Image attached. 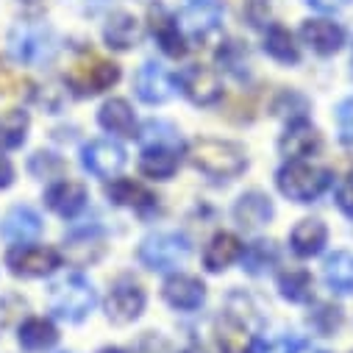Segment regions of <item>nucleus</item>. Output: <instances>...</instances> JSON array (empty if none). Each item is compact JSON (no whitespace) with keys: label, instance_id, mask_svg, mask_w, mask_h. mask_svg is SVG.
Segmentation results:
<instances>
[{"label":"nucleus","instance_id":"1","mask_svg":"<svg viewBox=\"0 0 353 353\" xmlns=\"http://www.w3.org/2000/svg\"><path fill=\"white\" fill-rule=\"evenodd\" d=\"M190 161H192V167H198L206 175H214V179H231V175H239L245 170L242 148L234 142H223V139L192 142Z\"/></svg>","mask_w":353,"mask_h":353},{"label":"nucleus","instance_id":"2","mask_svg":"<svg viewBox=\"0 0 353 353\" xmlns=\"http://www.w3.org/2000/svg\"><path fill=\"white\" fill-rule=\"evenodd\" d=\"M56 34L45 23H20L9 34V53L28 67H42L56 56Z\"/></svg>","mask_w":353,"mask_h":353},{"label":"nucleus","instance_id":"3","mask_svg":"<svg viewBox=\"0 0 353 353\" xmlns=\"http://www.w3.org/2000/svg\"><path fill=\"white\" fill-rule=\"evenodd\" d=\"M95 301V290L83 276H67L50 287V309L70 323L83 320L92 312Z\"/></svg>","mask_w":353,"mask_h":353},{"label":"nucleus","instance_id":"4","mask_svg":"<svg viewBox=\"0 0 353 353\" xmlns=\"http://www.w3.org/2000/svg\"><path fill=\"white\" fill-rule=\"evenodd\" d=\"M120 78V70L114 61H106L95 53H83L81 59L72 61L70 72H67V83L78 95H95V92H103L109 90L112 83H117Z\"/></svg>","mask_w":353,"mask_h":353},{"label":"nucleus","instance_id":"5","mask_svg":"<svg viewBox=\"0 0 353 353\" xmlns=\"http://www.w3.org/2000/svg\"><path fill=\"white\" fill-rule=\"evenodd\" d=\"M331 181V175L320 167H312V164H303V161H295V164H287L281 167L279 172V190L298 201V203H309L312 198H317L320 192H325Z\"/></svg>","mask_w":353,"mask_h":353},{"label":"nucleus","instance_id":"6","mask_svg":"<svg viewBox=\"0 0 353 353\" xmlns=\"http://www.w3.org/2000/svg\"><path fill=\"white\" fill-rule=\"evenodd\" d=\"M190 256V239L184 234H153L139 245V259L150 270L181 268Z\"/></svg>","mask_w":353,"mask_h":353},{"label":"nucleus","instance_id":"7","mask_svg":"<svg viewBox=\"0 0 353 353\" xmlns=\"http://www.w3.org/2000/svg\"><path fill=\"white\" fill-rule=\"evenodd\" d=\"M142 309H145V292L137 281L123 279L112 287L106 301V314L112 323H131L142 314Z\"/></svg>","mask_w":353,"mask_h":353},{"label":"nucleus","instance_id":"8","mask_svg":"<svg viewBox=\"0 0 353 353\" xmlns=\"http://www.w3.org/2000/svg\"><path fill=\"white\" fill-rule=\"evenodd\" d=\"M81 164L90 170L92 175H98V179H109V175L120 172V167L125 164V153L112 139H95L90 145H83Z\"/></svg>","mask_w":353,"mask_h":353},{"label":"nucleus","instance_id":"9","mask_svg":"<svg viewBox=\"0 0 353 353\" xmlns=\"http://www.w3.org/2000/svg\"><path fill=\"white\" fill-rule=\"evenodd\" d=\"M181 90L198 106H209V103L220 101V95H223L217 72L209 67H201V64H192L181 72Z\"/></svg>","mask_w":353,"mask_h":353},{"label":"nucleus","instance_id":"10","mask_svg":"<svg viewBox=\"0 0 353 353\" xmlns=\"http://www.w3.org/2000/svg\"><path fill=\"white\" fill-rule=\"evenodd\" d=\"M61 256L53 248H20L9 253V268L14 276H28V279H39L48 276L59 268Z\"/></svg>","mask_w":353,"mask_h":353},{"label":"nucleus","instance_id":"11","mask_svg":"<svg viewBox=\"0 0 353 353\" xmlns=\"http://www.w3.org/2000/svg\"><path fill=\"white\" fill-rule=\"evenodd\" d=\"M223 20V3L220 0H187V6L179 14V26L190 34H209Z\"/></svg>","mask_w":353,"mask_h":353},{"label":"nucleus","instance_id":"12","mask_svg":"<svg viewBox=\"0 0 353 353\" xmlns=\"http://www.w3.org/2000/svg\"><path fill=\"white\" fill-rule=\"evenodd\" d=\"M134 83H137L139 101H145V103H164V101L172 98V78H170V72H167L161 64H156V61L142 64Z\"/></svg>","mask_w":353,"mask_h":353},{"label":"nucleus","instance_id":"13","mask_svg":"<svg viewBox=\"0 0 353 353\" xmlns=\"http://www.w3.org/2000/svg\"><path fill=\"white\" fill-rule=\"evenodd\" d=\"M301 37H303V42L312 50H317L323 56L336 53L342 48V42H345V31L336 23H328V20H309V23H303Z\"/></svg>","mask_w":353,"mask_h":353},{"label":"nucleus","instance_id":"14","mask_svg":"<svg viewBox=\"0 0 353 353\" xmlns=\"http://www.w3.org/2000/svg\"><path fill=\"white\" fill-rule=\"evenodd\" d=\"M273 217V203L268 195H261V192H248L236 201L234 206V220L245 228V231H256L261 228L264 223H268Z\"/></svg>","mask_w":353,"mask_h":353},{"label":"nucleus","instance_id":"15","mask_svg":"<svg viewBox=\"0 0 353 353\" xmlns=\"http://www.w3.org/2000/svg\"><path fill=\"white\" fill-rule=\"evenodd\" d=\"M0 234H3L6 242H31L42 234V220L34 209L28 206H17L6 214L3 220V228H0Z\"/></svg>","mask_w":353,"mask_h":353},{"label":"nucleus","instance_id":"16","mask_svg":"<svg viewBox=\"0 0 353 353\" xmlns=\"http://www.w3.org/2000/svg\"><path fill=\"white\" fill-rule=\"evenodd\" d=\"M203 295H206L203 292V284L198 279H192V276H172L164 284L167 303L175 306V309H184V312L198 309L203 303Z\"/></svg>","mask_w":353,"mask_h":353},{"label":"nucleus","instance_id":"17","mask_svg":"<svg viewBox=\"0 0 353 353\" xmlns=\"http://www.w3.org/2000/svg\"><path fill=\"white\" fill-rule=\"evenodd\" d=\"M106 250V239L103 234L98 231H78L72 236H67V248H64V256L67 261L78 264V268H83V264H92L103 256Z\"/></svg>","mask_w":353,"mask_h":353},{"label":"nucleus","instance_id":"18","mask_svg":"<svg viewBox=\"0 0 353 353\" xmlns=\"http://www.w3.org/2000/svg\"><path fill=\"white\" fill-rule=\"evenodd\" d=\"M320 148V134L314 125H309L306 120H298L287 128V134L281 137V153L301 159V156H312Z\"/></svg>","mask_w":353,"mask_h":353},{"label":"nucleus","instance_id":"19","mask_svg":"<svg viewBox=\"0 0 353 353\" xmlns=\"http://www.w3.org/2000/svg\"><path fill=\"white\" fill-rule=\"evenodd\" d=\"M83 203H86V190L78 181H61L48 192V206L61 217H75L83 209Z\"/></svg>","mask_w":353,"mask_h":353},{"label":"nucleus","instance_id":"20","mask_svg":"<svg viewBox=\"0 0 353 353\" xmlns=\"http://www.w3.org/2000/svg\"><path fill=\"white\" fill-rule=\"evenodd\" d=\"M242 256V242L234 236V234H217L212 242H209V248H206V253H203V261H206V268L212 270V273H220V270H225L231 261H236Z\"/></svg>","mask_w":353,"mask_h":353},{"label":"nucleus","instance_id":"21","mask_svg":"<svg viewBox=\"0 0 353 353\" xmlns=\"http://www.w3.org/2000/svg\"><path fill=\"white\" fill-rule=\"evenodd\" d=\"M323 276H325V284L334 292L350 295L353 292V253L339 250V253L328 256L325 268H323Z\"/></svg>","mask_w":353,"mask_h":353},{"label":"nucleus","instance_id":"22","mask_svg":"<svg viewBox=\"0 0 353 353\" xmlns=\"http://www.w3.org/2000/svg\"><path fill=\"white\" fill-rule=\"evenodd\" d=\"M101 125L117 137H134L137 134V120H134V112L125 101L114 98V101H106L101 106Z\"/></svg>","mask_w":353,"mask_h":353},{"label":"nucleus","instance_id":"23","mask_svg":"<svg viewBox=\"0 0 353 353\" xmlns=\"http://www.w3.org/2000/svg\"><path fill=\"white\" fill-rule=\"evenodd\" d=\"M325 236H328V231H325V225L320 220H301L292 228L290 242H292V250L298 256H314V253L323 250Z\"/></svg>","mask_w":353,"mask_h":353},{"label":"nucleus","instance_id":"24","mask_svg":"<svg viewBox=\"0 0 353 353\" xmlns=\"http://www.w3.org/2000/svg\"><path fill=\"white\" fill-rule=\"evenodd\" d=\"M150 31L159 39V45L170 53V56H181L184 53V39L179 31V23H175L164 9H153L150 12Z\"/></svg>","mask_w":353,"mask_h":353},{"label":"nucleus","instance_id":"25","mask_svg":"<svg viewBox=\"0 0 353 353\" xmlns=\"http://www.w3.org/2000/svg\"><path fill=\"white\" fill-rule=\"evenodd\" d=\"M217 345L223 353H250V331L236 317L217 320Z\"/></svg>","mask_w":353,"mask_h":353},{"label":"nucleus","instance_id":"26","mask_svg":"<svg viewBox=\"0 0 353 353\" xmlns=\"http://www.w3.org/2000/svg\"><path fill=\"white\" fill-rule=\"evenodd\" d=\"M56 339H59V334H56L53 323L45 317H31L20 325V345L26 350H45V347L56 345Z\"/></svg>","mask_w":353,"mask_h":353},{"label":"nucleus","instance_id":"27","mask_svg":"<svg viewBox=\"0 0 353 353\" xmlns=\"http://www.w3.org/2000/svg\"><path fill=\"white\" fill-rule=\"evenodd\" d=\"M106 192H109V198H112L114 203H120V206H131V209H139V212H145V209L153 206V195H150L142 184L128 181V179H120V181L109 184Z\"/></svg>","mask_w":353,"mask_h":353},{"label":"nucleus","instance_id":"28","mask_svg":"<svg viewBox=\"0 0 353 353\" xmlns=\"http://www.w3.org/2000/svg\"><path fill=\"white\" fill-rule=\"evenodd\" d=\"M137 39H139V23H137V17L120 12V14H114L109 20V26H106V42L112 48L125 50V48L137 45Z\"/></svg>","mask_w":353,"mask_h":353},{"label":"nucleus","instance_id":"29","mask_svg":"<svg viewBox=\"0 0 353 353\" xmlns=\"http://www.w3.org/2000/svg\"><path fill=\"white\" fill-rule=\"evenodd\" d=\"M179 167V150L170 148H145L142 153V172L153 175V179H170Z\"/></svg>","mask_w":353,"mask_h":353},{"label":"nucleus","instance_id":"30","mask_svg":"<svg viewBox=\"0 0 353 353\" xmlns=\"http://www.w3.org/2000/svg\"><path fill=\"white\" fill-rule=\"evenodd\" d=\"M28 131V114L20 109H12L0 117V150L20 148Z\"/></svg>","mask_w":353,"mask_h":353},{"label":"nucleus","instance_id":"31","mask_svg":"<svg viewBox=\"0 0 353 353\" xmlns=\"http://www.w3.org/2000/svg\"><path fill=\"white\" fill-rule=\"evenodd\" d=\"M264 48H268V53H270L276 61H284V64H295V61L301 59L295 42H292V34H290L284 26H273V28L268 31Z\"/></svg>","mask_w":353,"mask_h":353},{"label":"nucleus","instance_id":"32","mask_svg":"<svg viewBox=\"0 0 353 353\" xmlns=\"http://www.w3.org/2000/svg\"><path fill=\"white\" fill-rule=\"evenodd\" d=\"M279 290H281V295L287 301L303 303V301L312 298V276L306 270H295V268L292 270H284L279 276Z\"/></svg>","mask_w":353,"mask_h":353},{"label":"nucleus","instance_id":"33","mask_svg":"<svg viewBox=\"0 0 353 353\" xmlns=\"http://www.w3.org/2000/svg\"><path fill=\"white\" fill-rule=\"evenodd\" d=\"M276 245L273 242H264V239H259V242H253L245 253H242V264H245V270L248 273H253V276H259V273H264L270 268V264L276 261Z\"/></svg>","mask_w":353,"mask_h":353},{"label":"nucleus","instance_id":"34","mask_svg":"<svg viewBox=\"0 0 353 353\" xmlns=\"http://www.w3.org/2000/svg\"><path fill=\"white\" fill-rule=\"evenodd\" d=\"M139 142L145 148H170V150H179L181 148V139L179 134H175L172 125L167 123H148L139 134Z\"/></svg>","mask_w":353,"mask_h":353},{"label":"nucleus","instance_id":"35","mask_svg":"<svg viewBox=\"0 0 353 353\" xmlns=\"http://www.w3.org/2000/svg\"><path fill=\"white\" fill-rule=\"evenodd\" d=\"M312 323L323 331V334H334L339 325H342V312L336 309V306H328V303H323L314 314H312Z\"/></svg>","mask_w":353,"mask_h":353},{"label":"nucleus","instance_id":"36","mask_svg":"<svg viewBox=\"0 0 353 353\" xmlns=\"http://www.w3.org/2000/svg\"><path fill=\"white\" fill-rule=\"evenodd\" d=\"M295 350H298V342L292 336H284V334L268 336L256 345V353H295Z\"/></svg>","mask_w":353,"mask_h":353},{"label":"nucleus","instance_id":"37","mask_svg":"<svg viewBox=\"0 0 353 353\" xmlns=\"http://www.w3.org/2000/svg\"><path fill=\"white\" fill-rule=\"evenodd\" d=\"M336 123H339V137H342V142L353 145V98H347L345 103H339V109H336Z\"/></svg>","mask_w":353,"mask_h":353},{"label":"nucleus","instance_id":"38","mask_svg":"<svg viewBox=\"0 0 353 353\" xmlns=\"http://www.w3.org/2000/svg\"><path fill=\"white\" fill-rule=\"evenodd\" d=\"M23 86H28V81L17 78L12 70L6 67H0V98H6V95H20Z\"/></svg>","mask_w":353,"mask_h":353},{"label":"nucleus","instance_id":"39","mask_svg":"<svg viewBox=\"0 0 353 353\" xmlns=\"http://www.w3.org/2000/svg\"><path fill=\"white\" fill-rule=\"evenodd\" d=\"M336 203H339V209H342L347 217H353V179L345 181V184L339 187V192H336Z\"/></svg>","mask_w":353,"mask_h":353},{"label":"nucleus","instance_id":"40","mask_svg":"<svg viewBox=\"0 0 353 353\" xmlns=\"http://www.w3.org/2000/svg\"><path fill=\"white\" fill-rule=\"evenodd\" d=\"M306 3L312 9H317V12H336V9H342L347 3V0H306Z\"/></svg>","mask_w":353,"mask_h":353},{"label":"nucleus","instance_id":"41","mask_svg":"<svg viewBox=\"0 0 353 353\" xmlns=\"http://www.w3.org/2000/svg\"><path fill=\"white\" fill-rule=\"evenodd\" d=\"M12 179H14V170H12L9 159L0 156V190H6V187L12 184Z\"/></svg>","mask_w":353,"mask_h":353},{"label":"nucleus","instance_id":"42","mask_svg":"<svg viewBox=\"0 0 353 353\" xmlns=\"http://www.w3.org/2000/svg\"><path fill=\"white\" fill-rule=\"evenodd\" d=\"M295 353H325V350H320V347H312V345H301Z\"/></svg>","mask_w":353,"mask_h":353},{"label":"nucleus","instance_id":"43","mask_svg":"<svg viewBox=\"0 0 353 353\" xmlns=\"http://www.w3.org/2000/svg\"><path fill=\"white\" fill-rule=\"evenodd\" d=\"M86 3H90L92 9H103V6L109 3V0H86Z\"/></svg>","mask_w":353,"mask_h":353},{"label":"nucleus","instance_id":"44","mask_svg":"<svg viewBox=\"0 0 353 353\" xmlns=\"http://www.w3.org/2000/svg\"><path fill=\"white\" fill-rule=\"evenodd\" d=\"M184 353H206V350H203V347H198V345H192V347H187Z\"/></svg>","mask_w":353,"mask_h":353},{"label":"nucleus","instance_id":"45","mask_svg":"<svg viewBox=\"0 0 353 353\" xmlns=\"http://www.w3.org/2000/svg\"><path fill=\"white\" fill-rule=\"evenodd\" d=\"M103 353H123V350H103Z\"/></svg>","mask_w":353,"mask_h":353}]
</instances>
